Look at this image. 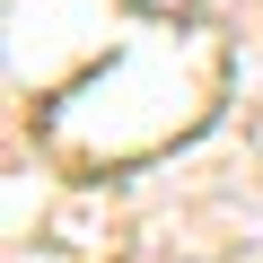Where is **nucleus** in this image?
<instances>
[{"instance_id":"obj_1","label":"nucleus","mask_w":263,"mask_h":263,"mask_svg":"<svg viewBox=\"0 0 263 263\" xmlns=\"http://www.w3.org/2000/svg\"><path fill=\"white\" fill-rule=\"evenodd\" d=\"M141 9H176V0H141Z\"/></svg>"}]
</instances>
